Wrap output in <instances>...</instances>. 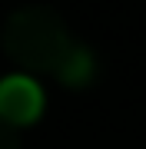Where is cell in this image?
Segmentation results:
<instances>
[{"label": "cell", "mask_w": 146, "mask_h": 149, "mask_svg": "<svg viewBox=\"0 0 146 149\" xmlns=\"http://www.w3.org/2000/svg\"><path fill=\"white\" fill-rule=\"evenodd\" d=\"M0 43H3V53L30 76V73H57L76 40L70 37L63 17L53 7L27 3L17 7L3 20Z\"/></svg>", "instance_id": "6da1fadb"}, {"label": "cell", "mask_w": 146, "mask_h": 149, "mask_svg": "<svg viewBox=\"0 0 146 149\" xmlns=\"http://www.w3.org/2000/svg\"><path fill=\"white\" fill-rule=\"evenodd\" d=\"M43 106H47L43 86L30 80L27 73H13L0 80V123H7L13 129L33 126L43 116Z\"/></svg>", "instance_id": "7a4b0ae2"}, {"label": "cell", "mask_w": 146, "mask_h": 149, "mask_svg": "<svg viewBox=\"0 0 146 149\" xmlns=\"http://www.w3.org/2000/svg\"><path fill=\"white\" fill-rule=\"evenodd\" d=\"M100 66H96V56H93L90 47H83V43H73V50L66 53V60L60 63L57 70V80L66 86V90H87V86L96 80Z\"/></svg>", "instance_id": "3957f363"}, {"label": "cell", "mask_w": 146, "mask_h": 149, "mask_svg": "<svg viewBox=\"0 0 146 149\" xmlns=\"http://www.w3.org/2000/svg\"><path fill=\"white\" fill-rule=\"evenodd\" d=\"M0 149H23V139H20V129L0 123Z\"/></svg>", "instance_id": "277c9868"}]
</instances>
